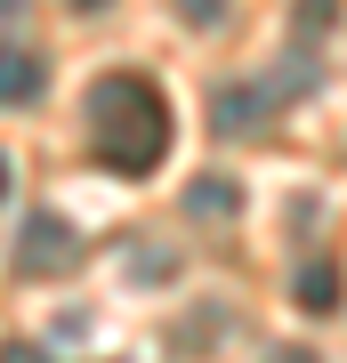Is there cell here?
Masks as SVG:
<instances>
[{
    "label": "cell",
    "instance_id": "cell-1",
    "mask_svg": "<svg viewBox=\"0 0 347 363\" xmlns=\"http://www.w3.org/2000/svg\"><path fill=\"white\" fill-rule=\"evenodd\" d=\"M89 145L114 178H145L170 154V105L145 73H105L89 89Z\"/></svg>",
    "mask_w": 347,
    "mask_h": 363
},
{
    "label": "cell",
    "instance_id": "cell-2",
    "mask_svg": "<svg viewBox=\"0 0 347 363\" xmlns=\"http://www.w3.org/2000/svg\"><path fill=\"white\" fill-rule=\"evenodd\" d=\"M73 259H81V242H73V226H65V218H49V210H40V218L16 226V274L49 283V274H65Z\"/></svg>",
    "mask_w": 347,
    "mask_h": 363
},
{
    "label": "cell",
    "instance_id": "cell-3",
    "mask_svg": "<svg viewBox=\"0 0 347 363\" xmlns=\"http://www.w3.org/2000/svg\"><path fill=\"white\" fill-rule=\"evenodd\" d=\"M210 121H219V138H250V130H267V97L258 89H219Z\"/></svg>",
    "mask_w": 347,
    "mask_h": 363
},
{
    "label": "cell",
    "instance_id": "cell-4",
    "mask_svg": "<svg viewBox=\"0 0 347 363\" xmlns=\"http://www.w3.org/2000/svg\"><path fill=\"white\" fill-rule=\"evenodd\" d=\"M186 210H194V218H234V210H243V186H234V178H194L186 186Z\"/></svg>",
    "mask_w": 347,
    "mask_h": 363
},
{
    "label": "cell",
    "instance_id": "cell-5",
    "mask_svg": "<svg viewBox=\"0 0 347 363\" xmlns=\"http://www.w3.org/2000/svg\"><path fill=\"white\" fill-rule=\"evenodd\" d=\"M299 307H307V315H331L339 307V267H299Z\"/></svg>",
    "mask_w": 347,
    "mask_h": 363
},
{
    "label": "cell",
    "instance_id": "cell-6",
    "mask_svg": "<svg viewBox=\"0 0 347 363\" xmlns=\"http://www.w3.org/2000/svg\"><path fill=\"white\" fill-rule=\"evenodd\" d=\"M40 81H49V73H40V57L25 49V40H9V105H33Z\"/></svg>",
    "mask_w": 347,
    "mask_h": 363
},
{
    "label": "cell",
    "instance_id": "cell-7",
    "mask_svg": "<svg viewBox=\"0 0 347 363\" xmlns=\"http://www.w3.org/2000/svg\"><path fill=\"white\" fill-rule=\"evenodd\" d=\"M323 25H331V0H299V40H315Z\"/></svg>",
    "mask_w": 347,
    "mask_h": 363
},
{
    "label": "cell",
    "instance_id": "cell-8",
    "mask_svg": "<svg viewBox=\"0 0 347 363\" xmlns=\"http://www.w3.org/2000/svg\"><path fill=\"white\" fill-rule=\"evenodd\" d=\"M178 16H186V25H219L226 0H178Z\"/></svg>",
    "mask_w": 347,
    "mask_h": 363
},
{
    "label": "cell",
    "instance_id": "cell-9",
    "mask_svg": "<svg viewBox=\"0 0 347 363\" xmlns=\"http://www.w3.org/2000/svg\"><path fill=\"white\" fill-rule=\"evenodd\" d=\"M9 363H49V355H40V347H25V339H16V347H9Z\"/></svg>",
    "mask_w": 347,
    "mask_h": 363
},
{
    "label": "cell",
    "instance_id": "cell-10",
    "mask_svg": "<svg viewBox=\"0 0 347 363\" xmlns=\"http://www.w3.org/2000/svg\"><path fill=\"white\" fill-rule=\"evenodd\" d=\"M275 363H315V355H307V347H283V355H275Z\"/></svg>",
    "mask_w": 347,
    "mask_h": 363
},
{
    "label": "cell",
    "instance_id": "cell-11",
    "mask_svg": "<svg viewBox=\"0 0 347 363\" xmlns=\"http://www.w3.org/2000/svg\"><path fill=\"white\" fill-rule=\"evenodd\" d=\"M73 9H105V0H73Z\"/></svg>",
    "mask_w": 347,
    "mask_h": 363
},
{
    "label": "cell",
    "instance_id": "cell-12",
    "mask_svg": "<svg viewBox=\"0 0 347 363\" xmlns=\"http://www.w3.org/2000/svg\"><path fill=\"white\" fill-rule=\"evenodd\" d=\"M9 16H25V0H9Z\"/></svg>",
    "mask_w": 347,
    "mask_h": 363
}]
</instances>
